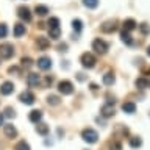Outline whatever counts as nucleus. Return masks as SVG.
I'll return each instance as SVG.
<instances>
[{"mask_svg":"<svg viewBox=\"0 0 150 150\" xmlns=\"http://www.w3.org/2000/svg\"><path fill=\"white\" fill-rule=\"evenodd\" d=\"M92 50L98 55H105L108 52V42L100 39V38H97V39L92 41Z\"/></svg>","mask_w":150,"mask_h":150,"instance_id":"f257e3e1","label":"nucleus"},{"mask_svg":"<svg viewBox=\"0 0 150 150\" xmlns=\"http://www.w3.org/2000/svg\"><path fill=\"white\" fill-rule=\"evenodd\" d=\"M81 138H83L84 142L94 144V142H97L98 134H97V131H96V130H92V128H84V130L81 131Z\"/></svg>","mask_w":150,"mask_h":150,"instance_id":"f03ea898","label":"nucleus"},{"mask_svg":"<svg viewBox=\"0 0 150 150\" xmlns=\"http://www.w3.org/2000/svg\"><path fill=\"white\" fill-rule=\"evenodd\" d=\"M81 66L83 67H86V69H92L94 66H96V56H94L92 53H89V52H86V53H83L81 55Z\"/></svg>","mask_w":150,"mask_h":150,"instance_id":"7ed1b4c3","label":"nucleus"},{"mask_svg":"<svg viewBox=\"0 0 150 150\" xmlns=\"http://www.w3.org/2000/svg\"><path fill=\"white\" fill-rule=\"evenodd\" d=\"M14 55V47L8 42L5 44H0V58L2 59H9Z\"/></svg>","mask_w":150,"mask_h":150,"instance_id":"20e7f679","label":"nucleus"},{"mask_svg":"<svg viewBox=\"0 0 150 150\" xmlns=\"http://www.w3.org/2000/svg\"><path fill=\"white\" fill-rule=\"evenodd\" d=\"M58 91L63 94V96H69V94L74 92V84L69 81V80H63V81L58 83Z\"/></svg>","mask_w":150,"mask_h":150,"instance_id":"39448f33","label":"nucleus"},{"mask_svg":"<svg viewBox=\"0 0 150 150\" xmlns=\"http://www.w3.org/2000/svg\"><path fill=\"white\" fill-rule=\"evenodd\" d=\"M19 100L22 103H25V105H33V103H35V96H33V92H30V91H23L21 96H19Z\"/></svg>","mask_w":150,"mask_h":150,"instance_id":"423d86ee","label":"nucleus"},{"mask_svg":"<svg viewBox=\"0 0 150 150\" xmlns=\"http://www.w3.org/2000/svg\"><path fill=\"white\" fill-rule=\"evenodd\" d=\"M17 16L25 22H30L31 21V11L28 9L27 6H19L17 8Z\"/></svg>","mask_w":150,"mask_h":150,"instance_id":"0eeeda50","label":"nucleus"},{"mask_svg":"<svg viewBox=\"0 0 150 150\" xmlns=\"http://www.w3.org/2000/svg\"><path fill=\"white\" fill-rule=\"evenodd\" d=\"M36 64H38V67L42 69V70H49L52 67V59L49 56H41V58L36 61Z\"/></svg>","mask_w":150,"mask_h":150,"instance_id":"6e6552de","label":"nucleus"},{"mask_svg":"<svg viewBox=\"0 0 150 150\" xmlns=\"http://www.w3.org/2000/svg\"><path fill=\"white\" fill-rule=\"evenodd\" d=\"M114 112H116V110H114V106H112V103H105L100 110V114L103 117H112Z\"/></svg>","mask_w":150,"mask_h":150,"instance_id":"1a4fd4ad","label":"nucleus"},{"mask_svg":"<svg viewBox=\"0 0 150 150\" xmlns=\"http://www.w3.org/2000/svg\"><path fill=\"white\" fill-rule=\"evenodd\" d=\"M27 83H28V86L30 88H36L38 84L41 83V77L38 74H28V77H27Z\"/></svg>","mask_w":150,"mask_h":150,"instance_id":"9d476101","label":"nucleus"},{"mask_svg":"<svg viewBox=\"0 0 150 150\" xmlns=\"http://www.w3.org/2000/svg\"><path fill=\"white\" fill-rule=\"evenodd\" d=\"M13 91H14V84L11 81H5L0 86V94L2 96H9V94H13Z\"/></svg>","mask_w":150,"mask_h":150,"instance_id":"9b49d317","label":"nucleus"},{"mask_svg":"<svg viewBox=\"0 0 150 150\" xmlns=\"http://www.w3.org/2000/svg\"><path fill=\"white\" fill-rule=\"evenodd\" d=\"M100 28H102V31H103V33H112V31H116L117 25H116V22H114V21H106Z\"/></svg>","mask_w":150,"mask_h":150,"instance_id":"f8f14e48","label":"nucleus"},{"mask_svg":"<svg viewBox=\"0 0 150 150\" xmlns=\"http://www.w3.org/2000/svg\"><path fill=\"white\" fill-rule=\"evenodd\" d=\"M36 45H38V49H39V50H47L50 47V41L47 39V38H44V36H39V38H38V41H36Z\"/></svg>","mask_w":150,"mask_h":150,"instance_id":"ddd939ff","label":"nucleus"},{"mask_svg":"<svg viewBox=\"0 0 150 150\" xmlns=\"http://www.w3.org/2000/svg\"><path fill=\"white\" fill-rule=\"evenodd\" d=\"M3 131H5V134H6L8 138H16L17 136V130L13 124H6L3 127Z\"/></svg>","mask_w":150,"mask_h":150,"instance_id":"4468645a","label":"nucleus"},{"mask_svg":"<svg viewBox=\"0 0 150 150\" xmlns=\"http://www.w3.org/2000/svg\"><path fill=\"white\" fill-rule=\"evenodd\" d=\"M134 84H136V88H139V89H147V88H150V80L141 77L134 81Z\"/></svg>","mask_w":150,"mask_h":150,"instance_id":"2eb2a0df","label":"nucleus"},{"mask_svg":"<svg viewBox=\"0 0 150 150\" xmlns=\"http://www.w3.org/2000/svg\"><path fill=\"white\" fill-rule=\"evenodd\" d=\"M28 117H30V120L33 122V124H39L41 119H42V112H41L39 110H33Z\"/></svg>","mask_w":150,"mask_h":150,"instance_id":"dca6fc26","label":"nucleus"},{"mask_svg":"<svg viewBox=\"0 0 150 150\" xmlns=\"http://www.w3.org/2000/svg\"><path fill=\"white\" fill-rule=\"evenodd\" d=\"M122 111L127 112V114H133V112L136 111V105L133 102H125L124 105H122Z\"/></svg>","mask_w":150,"mask_h":150,"instance_id":"f3484780","label":"nucleus"},{"mask_svg":"<svg viewBox=\"0 0 150 150\" xmlns=\"http://www.w3.org/2000/svg\"><path fill=\"white\" fill-rule=\"evenodd\" d=\"M36 133L41 134V136H47V134H49V125L39 122V124L36 125Z\"/></svg>","mask_w":150,"mask_h":150,"instance_id":"a211bd4d","label":"nucleus"},{"mask_svg":"<svg viewBox=\"0 0 150 150\" xmlns=\"http://www.w3.org/2000/svg\"><path fill=\"white\" fill-rule=\"evenodd\" d=\"M120 39H122V42H125L127 45L133 44V39H131V36H130V31H127V30L120 31Z\"/></svg>","mask_w":150,"mask_h":150,"instance_id":"6ab92c4d","label":"nucleus"},{"mask_svg":"<svg viewBox=\"0 0 150 150\" xmlns=\"http://www.w3.org/2000/svg\"><path fill=\"white\" fill-rule=\"evenodd\" d=\"M22 35H25V25L23 23H16L14 25V36L21 38Z\"/></svg>","mask_w":150,"mask_h":150,"instance_id":"aec40b11","label":"nucleus"},{"mask_svg":"<svg viewBox=\"0 0 150 150\" xmlns=\"http://www.w3.org/2000/svg\"><path fill=\"white\" fill-rule=\"evenodd\" d=\"M114 74L112 72H106L105 75H103V84H106V86H111L112 83H114Z\"/></svg>","mask_w":150,"mask_h":150,"instance_id":"412c9836","label":"nucleus"},{"mask_svg":"<svg viewBox=\"0 0 150 150\" xmlns=\"http://www.w3.org/2000/svg\"><path fill=\"white\" fill-rule=\"evenodd\" d=\"M35 13L38 14V16H47V13H49V8L45 6V5H36L35 8Z\"/></svg>","mask_w":150,"mask_h":150,"instance_id":"4be33fe9","label":"nucleus"},{"mask_svg":"<svg viewBox=\"0 0 150 150\" xmlns=\"http://www.w3.org/2000/svg\"><path fill=\"white\" fill-rule=\"evenodd\" d=\"M136 27L138 25H136V22L133 21V19H127V21H124V30L131 31V30H134Z\"/></svg>","mask_w":150,"mask_h":150,"instance_id":"5701e85b","label":"nucleus"},{"mask_svg":"<svg viewBox=\"0 0 150 150\" xmlns=\"http://www.w3.org/2000/svg\"><path fill=\"white\" fill-rule=\"evenodd\" d=\"M49 36H50V39H59V36H61L59 27H56V28H49Z\"/></svg>","mask_w":150,"mask_h":150,"instance_id":"b1692460","label":"nucleus"},{"mask_svg":"<svg viewBox=\"0 0 150 150\" xmlns=\"http://www.w3.org/2000/svg\"><path fill=\"white\" fill-rule=\"evenodd\" d=\"M130 145L133 149H139L141 145H142V139L138 138V136H134V138H130Z\"/></svg>","mask_w":150,"mask_h":150,"instance_id":"393cba45","label":"nucleus"},{"mask_svg":"<svg viewBox=\"0 0 150 150\" xmlns=\"http://www.w3.org/2000/svg\"><path fill=\"white\" fill-rule=\"evenodd\" d=\"M83 5L89 9H94L98 6V0H83Z\"/></svg>","mask_w":150,"mask_h":150,"instance_id":"a878e982","label":"nucleus"},{"mask_svg":"<svg viewBox=\"0 0 150 150\" xmlns=\"http://www.w3.org/2000/svg\"><path fill=\"white\" fill-rule=\"evenodd\" d=\"M72 28L77 33H80V31H81V28H83V22L80 21V19H74V21H72Z\"/></svg>","mask_w":150,"mask_h":150,"instance_id":"bb28decb","label":"nucleus"},{"mask_svg":"<svg viewBox=\"0 0 150 150\" xmlns=\"http://www.w3.org/2000/svg\"><path fill=\"white\" fill-rule=\"evenodd\" d=\"M47 25H49V28H56V27H59V19H58V17H50L49 22H47Z\"/></svg>","mask_w":150,"mask_h":150,"instance_id":"cd10ccee","label":"nucleus"},{"mask_svg":"<svg viewBox=\"0 0 150 150\" xmlns=\"http://www.w3.org/2000/svg\"><path fill=\"white\" fill-rule=\"evenodd\" d=\"M47 103H49V105H59V97L58 96H49L47 97Z\"/></svg>","mask_w":150,"mask_h":150,"instance_id":"c85d7f7f","label":"nucleus"},{"mask_svg":"<svg viewBox=\"0 0 150 150\" xmlns=\"http://www.w3.org/2000/svg\"><path fill=\"white\" fill-rule=\"evenodd\" d=\"M16 150H30V145H28V142H25V141H19L17 145H16Z\"/></svg>","mask_w":150,"mask_h":150,"instance_id":"c756f323","label":"nucleus"},{"mask_svg":"<svg viewBox=\"0 0 150 150\" xmlns=\"http://www.w3.org/2000/svg\"><path fill=\"white\" fill-rule=\"evenodd\" d=\"M21 63H22V66H23V67H27V69H30L31 66H33V61H31V58H28V56H27V58L23 56Z\"/></svg>","mask_w":150,"mask_h":150,"instance_id":"7c9ffc66","label":"nucleus"},{"mask_svg":"<svg viewBox=\"0 0 150 150\" xmlns=\"http://www.w3.org/2000/svg\"><path fill=\"white\" fill-rule=\"evenodd\" d=\"M6 35H8V27L5 25V23H0V39L5 38Z\"/></svg>","mask_w":150,"mask_h":150,"instance_id":"2f4dec72","label":"nucleus"},{"mask_svg":"<svg viewBox=\"0 0 150 150\" xmlns=\"http://www.w3.org/2000/svg\"><path fill=\"white\" fill-rule=\"evenodd\" d=\"M52 83H53V77H50V75H47V77L44 78V88H49Z\"/></svg>","mask_w":150,"mask_h":150,"instance_id":"473e14b6","label":"nucleus"},{"mask_svg":"<svg viewBox=\"0 0 150 150\" xmlns=\"http://www.w3.org/2000/svg\"><path fill=\"white\" fill-rule=\"evenodd\" d=\"M5 116H6V117H14V116H16V112H14V110L11 106H8L6 110H5Z\"/></svg>","mask_w":150,"mask_h":150,"instance_id":"72a5a7b5","label":"nucleus"},{"mask_svg":"<svg viewBox=\"0 0 150 150\" xmlns=\"http://www.w3.org/2000/svg\"><path fill=\"white\" fill-rule=\"evenodd\" d=\"M139 28H141V31H142L144 35H147V33H150V27L147 25V23H141Z\"/></svg>","mask_w":150,"mask_h":150,"instance_id":"f704fd0d","label":"nucleus"},{"mask_svg":"<svg viewBox=\"0 0 150 150\" xmlns=\"http://www.w3.org/2000/svg\"><path fill=\"white\" fill-rule=\"evenodd\" d=\"M120 149H122L120 142H112L111 144V150H120Z\"/></svg>","mask_w":150,"mask_h":150,"instance_id":"c9c22d12","label":"nucleus"},{"mask_svg":"<svg viewBox=\"0 0 150 150\" xmlns=\"http://www.w3.org/2000/svg\"><path fill=\"white\" fill-rule=\"evenodd\" d=\"M9 74H19V67H16V66H11V67L8 69Z\"/></svg>","mask_w":150,"mask_h":150,"instance_id":"e433bc0d","label":"nucleus"},{"mask_svg":"<svg viewBox=\"0 0 150 150\" xmlns=\"http://www.w3.org/2000/svg\"><path fill=\"white\" fill-rule=\"evenodd\" d=\"M58 49H59V50H63V52H66V49H67V45H66V44H59Z\"/></svg>","mask_w":150,"mask_h":150,"instance_id":"4c0bfd02","label":"nucleus"},{"mask_svg":"<svg viewBox=\"0 0 150 150\" xmlns=\"http://www.w3.org/2000/svg\"><path fill=\"white\" fill-rule=\"evenodd\" d=\"M3 119H5V116L0 114V125H3Z\"/></svg>","mask_w":150,"mask_h":150,"instance_id":"58836bf2","label":"nucleus"},{"mask_svg":"<svg viewBox=\"0 0 150 150\" xmlns=\"http://www.w3.org/2000/svg\"><path fill=\"white\" fill-rule=\"evenodd\" d=\"M91 89H92V91H97V84L92 83V84H91Z\"/></svg>","mask_w":150,"mask_h":150,"instance_id":"ea45409f","label":"nucleus"},{"mask_svg":"<svg viewBox=\"0 0 150 150\" xmlns=\"http://www.w3.org/2000/svg\"><path fill=\"white\" fill-rule=\"evenodd\" d=\"M147 55H149V56H150V45H149V47H147Z\"/></svg>","mask_w":150,"mask_h":150,"instance_id":"a19ab883","label":"nucleus"}]
</instances>
